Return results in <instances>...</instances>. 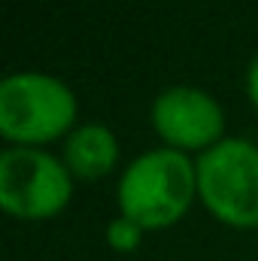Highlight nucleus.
<instances>
[{
  "label": "nucleus",
  "mask_w": 258,
  "mask_h": 261,
  "mask_svg": "<svg viewBox=\"0 0 258 261\" xmlns=\"http://www.w3.org/2000/svg\"><path fill=\"white\" fill-rule=\"evenodd\" d=\"M197 189V167L179 149H155L131 161L119 182V210L143 231L186 216Z\"/></svg>",
  "instance_id": "1"
},
{
  "label": "nucleus",
  "mask_w": 258,
  "mask_h": 261,
  "mask_svg": "<svg viewBox=\"0 0 258 261\" xmlns=\"http://www.w3.org/2000/svg\"><path fill=\"white\" fill-rule=\"evenodd\" d=\"M76 119V97L46 73H12L0 82V134L18 146L58 140Z\"/></svg>",
  "instance_id": "2"
},
{
  "label": "nucleus",
  "mask_w": 258,
  "mask_h": 261,
  "mask_svg": "<svg viewBox=\"0 0 258 261\" xmlns=\"http://www.w3.org/2000/svg\"><path fill=\"white\" fill-rule=\"evenodd\" d=\"M197 195L231 228H258V146L222 140L197 158Z\"/></svg>",
  "instance_id": "3"
},
{
  "label": "nucleus",
  "mask_w": 258,
  "mask_h": 261,
  "mask_svg": "<svg viewBox=\"0 0 258 261\" xmlns=\"http://www.w3.org/2000/svg\"><path fill=\"white\" fill-rule=\"evenodd\" d=\"M73 173L64 161L34 146L0 152V206L18 219H49L73 195Z\"/></svg>",
  "instance_id": "4"
},
{
  "label": "nucleus",
  "mask_w": 258,
  "mask_h": 261,
  "mask_svg": "<svg viewBox=\"0 0 258 261\" xmlns=\"http://www.w3.org/2000/svg\"><path fill=\"white\" fill-rule=\"evenodd\" d=\"M152 125L167 149H213L222 143L225 116L222 107L197 88H167L152 103Z\"/></svg>",
  "instance_id": "5"
},
{
  "label": "nucleus",
  "mask_w": 258,
  "mask_h": 261,
  "mask_svg": "<svg viewBox=\"0 0 258 261\" xmlns=\"http://www.w3.org/2000/svg\"><path fill=\"white\" fill-rule=\"evenodd\" d=\"M119 161L116 134L107 125H82L67 137L64 164L76 179H104Z\"/></svg>",
  "instance_id": "6"
},
{
  "label": "nucleus",
  "mask_w": 258,
  "mask_h": 261,
  "mask_svg": "<svg viewBox=\"0 0 258 261\" xmlns=\"http://www.w3.org/2000/svg\"><path fill=\"white\" fill-rule=\"evenodd\" d=\"M107 240H110V246H113L116 252H134V249L140 246V240H143V228H140L137 222L125 219V216H119V219L110 222Z\"/></svg>",
  "instance_id": "7"
},
{
  "label": "nucleus",
  "mask_w": 258,
  "mask_h": 261,
  "mask_svg": "<svg viewBox=\"0 0 258 261\" xmlns=\"http://www.w3.org/2000/svg\"><path fill=\"white\" fill-rule=\"evenodd\" d=\"M246 91H249V100L255 103V110H258V58L249 64V73H246Z\"/></svg>",
  "instance_id": "8"
}]
</instances>
